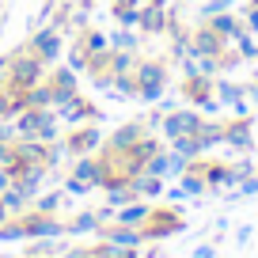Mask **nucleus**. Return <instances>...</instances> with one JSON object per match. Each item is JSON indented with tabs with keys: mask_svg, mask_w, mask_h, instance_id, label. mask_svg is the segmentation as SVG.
<instances>
[{
	"mask_svg": "<svg viewBox=\"0 0 258 258\" xmlns=\"http://www.w3.org/2000/svg\"><path fill=\"white\" fill-rule=\"evenodd\" d=\"M8 80L16 88H31V84L46 80V57L34 53V49H16L8 61Z\"/></svg>",
	"mask_w": 258,
	"mask_h": 258,
	"instance_id": "obj_1",
	"label": "nucleus"
},
{
	"mask_svg": "<svg viewBox=\"0 0 258 258\" xmlns=\"http://www.w3.org/2000/svg\"><path fill=\"white\" fill-rule=\"evenodd\" d=\"M133 84H137V99L141 103H156L167 88V73H163V64L156 61H145L133 69Z\"/></svg>",
	"mask_w": 258,
	"mask_h": 258,
	"instance_id": "obj_2",
	"label": "nucleus"
},
{
	"mask_svg": "<svg viewBox=\"0 0 258 258\" xmlns=\"http://www.w3.org/2000/svg\"><path fill=\"white\" fill-rule=\"evenodd\" d=\"M46 84H49V91H53V110L69 106L80 95V76H76V69H53V73L46 76Z\"/></svg>",
	"mask_w": 258,
	"mask_h": 258,
	"instance_id": "obj_3",
	"label": "nucleus"
},
{
	"mask_svg": "<svg viewBox=\"0 0 258 258\" xmlns=\"http://www.w3.org/2000/svg\"><path fill=\"white\" fill-rule=\"evenodd\" d=\"M23 224L31 239H64V224L57 213H23Z\"/></svg>",
	"mask_w": 258,
	"mask_h": 258,
	"instance_id": "obj_4",
	"label": "nucleus"
},
{
	"mask_svg": "<svg viewBox=\"0 0 258 258\" xmlns=\"http://www.w3.org/2000/svg\"><path fill=\"white\" fill-rule=\"evenodd\" d=\"M198 125H202V114H198V110H171L167 118L160 121V129H163V137H167V141H175V137H194V133H198Z\"/></svg>",
	"mask_w": 258,
	"mask_h": 258,
	"instance_id": "obj_5",
	"label": "nucleus"
},
{
	"mask_svg": "<svg viewBox=\"0 0 258 258\" xmlns=\"http://www.w3.org/2000/svg\"><path fill=\"white\" fill-rule=\"evenodd\" d=\"M31 49L46 57V64L57 61V57H61V49H64L61 27H57V23H53V27H38V31H34V38H31Z\"/></svg>",
	"mask_w": 258,
	"mask_h": 258,
	"instance_id": "obj_6",
	"label": "nucleus"
},
{
	"mask_svg": "<svg viewBox=\"0 0 258 258\" xmlns=\"http://www.w3.org/2000/svg\"><path fill=\"white\" fill-rule=\"evenodd\" d=\"M99 235H103L106 243H118V247H145V228H133V224H114V228H95Z\"/></svg>",
	"mask_w": 258,
	"mask_h": 258,
	"instance_id": "obj_7",
	"label": "nucleus"
},
{
	"mask_svg": "<svg viewBox=\"0 0 258 258\" xmlns=\"http://www.w3.org/2000/svg\"><path fill=\"white\" fill-rule=\"evenodd\" d=\"M103 141L106 137H103V129H99V125H80L64 145H69V152H73V156H88V152H95Z\"/></svg>",
	"mask_w": 258,
	"mask_h": 258,
	"instance_id": "obj_8",
	"label": "nucleus"
},
{
	"mask_svg": "<svg viewBox=\"0 0 258 258\" xmlns=\"http://www.w3.org/2000/svg\"><path fill=\"white\" fill-rule=\"evenodd\" d=\"M16 160L19 163H42L49 167V145L38 137H16Z\"/></svg>",
	"mask_w": 258,
	"mask_h": 258,
	"instance_id": "obj_9",
	"label": "nucleus"
},
{
	"mask_svg": "<svg viewBox=\"0 0 258 258\" xmlns=\"http://www.w3.org/2000/svg\"><path fill=\"white\" fill-rule=\"evenodd\" d=\"M141 137H145V125H141V121H129V125L114 129V133L103 141V145H106V152H129V148L137 145Z\"/></svg>",
	"mask_w": 258,
	"mask_h": 258,
	"instance_id": "obj_10",
	"label": "nucleus"
},
{
	"mask_svg": "<svg viewBox=\"0 0 258 258\" xmlns=\"http://www.w3.org/2000/svg\"><path fill=\"white\" fill-rule=\"evenodd\" d=\"M167 27H171L167 4H156V0H148L145 12H141V31H145V34H160V31H167Z\"/></svg>",
	"mask_w": 258,
	"mask_h": 258,
	"instance_id": "obj_11",
	"label": "nucleus"
},
{
	"mask_svg": "<svg viewBox=\"0 0 258 258\" xmlns=\"http://www.w3.org/2000/svg\"><path fill=\"white\" fill-rule=\"evenodd\" d=\"M148 220H152V224L145 228V239H163V235H175V232H182V228H186L175 213H152Z\"/></svg>",
	"mask_w": 258,
	"mask_h": 258,
	"instance_id": "obj_12",
	"label": "nucleus"
},
{
	"mask_svg": "<svg viewBox=\"0 0 258 258\" xmlns=\"http://www.w3.org/2000/svg\"><path fill=\"white\" fill-rule=\"evenodd\" d=\"M57 118L69 121V125H84V121H95V118H99V110H95L91 103H84L80 95H76L69 106H61V110H57Z\"/></svg>",
	"mask_w": 258,
	"mask_h": 258,
	"instance_id": "obj_13",
	"label": "nucleus"
},
{
	"mask_svg": "<svg viewBox=\"0 0 258 258\" xmlns=\"http://www.w3.org/2000/svg\"><path fill=\"white\" fill-rule=\"evenodd\" d=\"M23 106H27L23 88H16L12 80H4V88H0V121H4V118H16Z\"/></svg>",
	"mask_w": 258,
	"mask_h": 258,
	"instance_id": "obj_14",
	"label": "nucleus"
},
{
	"mask_svg": "<svg viewBox=\"0 0 258 258\" xmlns=\"http://www.w3.org/2000/svg\"><path fill=\"white\" fill-rule=\"evenodd\" d=\"M129 190H133V198H160L163 194V178L160 175H148V171H141V175L129 178Z\"/></svg>",
	"mask_w": 258,
	"mask_h": 258,
	"instance_id": "obj_15",
	"label": "nucleus"
},
{
	"mask_svg": "<svg viewBox=\"0 0 258 258\" xmlns=\"http://www.w3.org/2000/svg\"><path fill=\"white\" fill-rule=\"evenodd\" d=\"M148 217H152V205H148V202H129V205H121V209H114V224L141 228V220L148 224Z\"/></svg>",
	"mask_w": 258,
	"mask_h": 258,
	"instance_id": "obj_16",
	"label": "nucleus"
},
{
	"mask_svg": "<svg viewBox=\"0 0 258 258\" xmlns=\"http://www.w3.org/2000/svg\"><path fill=\"white\" fill-rule=\"evenodd\" d=\"M190 53H213V57H217V53H220V34L213 31V27L198 31V34L190 38ZM190 53H186V57H190Z\"/></svg>",
	"mask_w": 258,
	"mask_h": 258,
	"instance_id": "obj_17",
	"label": "nucleus"
},
{
	"mask_svg": "<svg viewBox=\"0 0 258 258\" xmlns=\"http://www.w3.org/2000/svg\"><path fill=\"white\" fill-rule=\"evenodd\" d=\"M0 205L8 209V217H16V213H19V217H23V213L31 209V198H27L23 190H16V186H8V190L0 194Z\"/></svg>",
	"mask_w": 258,
	"mask_h": 258,
	"instance_id": "obj_18",
	"label": "nucleus"
},
{
	"mask_svg": "<svg viewBox=\"0 0 258 258\" xmlns=\"http://www.w3.org/2000/svg\"><path fill=\"white\" fill-rule=\"evenodd\" d=\"M0 243H31L23 217H19V220H4V224H0Z\"/></svg>",
	"mask_w": 258,
	"mask_h": 258,
	"instance_id": "obj_19",
	"label": "nucleus"
},
{
	"mask_svg": "<svg viewBox=\"0 0 258 258\" xmlns=\"http://www.w3.org/2000/svg\"><path fill=\"white\" fill-rule=\"evenodd\" d=\"M194 141H198V148H202V152H209L213 145H220V141H224V129L220 125H198V133H194Z\"/></svg>",
	"mask_w": 258,
	"mask_h": 258,
	"instance_id": "obj_20",
	"label": "nucleus"
},
{
	"mask_svg": "<svg viewBox=\"0 0 258 258\" xmlns=\"http://www.w3.org/2000/svg\"><path fill=\"white\" fill-rule=\"evenodd\" d=\"M80 42H84V49H88V61H91V57L110 53V38H106V34H99V31H88Z\"/></svg>",
	"mask_w": 258,
	"mask_h": 258,
	"instance_id": "obj_21",
	"label": "nucleus"
},
{
	"mask_svg": "<svg viewBox=\"0 0 258 258\" xmlns=\"http://www.w3.org/2000/svg\"><path fill=\"white\" fill-rule=\"evenodd\" d=\"M95 228H99V213H80V217H73V224H64V235H84Z\"/></svg>",
	"mask_w": 258,
	"mask_h": 258,
	"instance_id": "obj_22",
	"label": "nucleus"
},
{
	"mask_svg": "<svg viewBox=\"0 0 258 258\" xmlns=\"http://www.w3.org/2000/svg\"><path fill=\"white\" fill-rule=\"evenodd\" d=\"M209 27H213V31H217V34H220V38H232V34H235V31H239V27H235V19H232V16H228V12H217V16H213V19H209Z\"/></svg>",
	"mask_w": 258,
	"mask_h": 258,
	"instance_id": "obj_23",
	"label": "nucleus"
},
{
	"mask_svg": "<svg viewBox=\"0 0 258 258\" xmlns=\"http://www.w3.org/2000/svg\"><path fill=\"white\" fill-rule=\"evenodd\" d=\"M171 152L182 156V160H194V156H202V148H198L194 137H175V141H171Z\"/></svg>",
	"mask_w": 258,
	"mask_h": 258,
	"instance_id": "obj_24",
	"label": "nucleus"
},
{
	"mask_svg": "<svg viewBox=\"0 0 258 258\" xmlns=\"http://www.w3.org/2000/svg\"><path fill=\"white\" fill-rule=\"evenodd\" d=\"M224 141H228V145H235V148H250V129L243 125V121H239V125H228L224 129Z\"/></svg>",
	"mask_w": 258,
	"mask_h": 258,
	"instance_id": "obj_25",
	"label": "nucleus"
},
{
	"mask_svg": "<svg viewBox=\"0 0 258 258\" xmlns=\"http://www.w3.org/2000/svg\"><path fill=\"white\" fill-rule=\"evenodd\" d=\"M95 258H137V250H133V247H118V243H106L103 239V247H95Z\"/></svg>",
	"mask_w": 258,
	"mask_h": 258,
	"instance_id": "obj_26",
	"label": "nucleus"
},
{
	"mask_svg": "<svg viewBox=\"0 0 258 258\" xmlns=\"http://www.w3.org/2000/svg\"><path fill=\"white\" fill-rule=\"evenodd\" d=\"M110 49H129V53H137V34L129 31V27L125 31H114L110 34Z\"/></svg>",
	"mask_w": 258,
	"mask_h": 258,
	"instance_id": "obj_27",
	"label": "nucleus"
},
{
	"mask_svg": "<svg viewBox=\"0 0 258 258\" xmlns=\"http://www.w3.org/2000/svg\"><path fill=\"white\" fill-rule=\"evenodd\" d=\"M61 202H64V194H42V198H34V213H57L61 209Z\"/></svg>",
	"mask_w": 258,
	"mask_h": 258,
	"instance_id": "obj_28",
	"label": "nucleus"
},
{
	"mask_svg": "<svg viewBox=\"0 0 258 258\" xmlns=\"http://www.w3.org/2000/svg\"><path fill=\"white\" fill-rule=\"evenodd\" d=\"M110 12L118 16L121 27H129V31H133V27H141V12H137V8H110Z\"/></svg>",
	"mask_w": 258,
	"mask_h": 258,
	"instance_id": "obj_29",
	"label": "nucleus"
},
{
	"mask_svg": "<svg viewBox=\"0 0 258 258\" xmlns=\"http://www.w3.org/2000/svg\"><path fill=\"white\" fill-rule=\"evenodd\" d=\"M69 69H76V73L88 69V49H84V42H76V46L69 49Z\"/></svg>",
	"mask_w": 258,
	"mask_h": 258,
	"instance_id": "obj_30",
	"label": "nucleus"
},
{
	"mask_svg": "<svg viewBox=\"0 0 258 258\" xmlns=\"http://www.w3.org/2000/svg\"><path fill=\"white\" fill-rule=\"evenodd\" d=\"M205 190V178L202 175H186V171H182V194H186V198H190V194H202Z\"/></svg>",
	"mask_w": 258,
	"mask_h": 258,
	"instance_id": "obj_31",
	"label": "nucleus"
},
{
	"mask_svg": "<svg viewBox=\"0 0 258 258\" xmlns=\"http://www.w3.org/2000/svg\"><path fill=\"white\" fill-rule=\"evenodd\" d=\"M228 4H232V0H209V4L202 8V16H205V19H213L217 12H228Z\"/></svg>",
	"mask_w": 258,
	"mask_h": 258,
	"instance_id": "obj_32",
	"label": "nucleus"
},
{
	"mask_svg": "<svg viewBox=\"0 0 258 258\" xmlns=\"http://www.w3.org/2000/svg\"><path fill=\"white\" fill-rule=\"evenodd\" d=\"M0 163H4V167H12V163H16V145L0 141Z\"/></svg>",
	"mask_w": 258,
	"mask_h": 258,
	"instance_id": "obj_33",
	"label": "nucleus"
},
{
	"mask_svg": "<svg viewBox=\"0 0 258 258\" xmlns=\"http://www.w3.org/2000/svg\"><path fill=\"white\" fill-rule=\"evenodd\" d=\"M16 125H8V121H4V125H0V141H8V145H16Z\"/></svg>",
	"mask_w": 258,
	"mask_h": 258,
	"instance_id": "obj_34",
	"label": "nucleus"
},
{
	"mask_svg": "<svg viewBox=\"0 0 258 258\" xmlns=\"http://www.w3.org/2000/svg\"><path fill=\"white\" fill-rule=\"evenodd\" d=\"M61 258H95V250H80L76 247V250H61Z\"/></svg>",
	"mask_w": 258,
	"mask_h": 258,
	"instance_id": "obj_35",
	"label": "nucleus"
},
{
	"mask_svg": "<svg viewBox=\"0 0 258 258\" xmlns=\"http://www.w3.org/2000/svg\"><path fill=\"white\" fill-rule=\"evenodd\" d=\"M8 186H12V171H8V167H4V163H0V194L8 190Z\"/></svg>",
	"mask_w": 258,
	"mask_h": 258,
	"instance_id": "obj_36",
	"label": "nucleus"
},
{
	"mask_svg": "<svg viewBox=\"0 0 258 258\" xmlns=\"http://www.w3.org/2000/svg\"><path fill=\"white\" fill-rule=\"evenodd\" d=\"M247 23H250V31H258V8L247 12Z\"/></svg>",
	"mask_w": 258,
	"mask_h": 258,
	"instance_id": "obj_37",
	"label": "nucleus"
},
{
	"mask_svg": "<svg viewBox=\"0 0 258 258\" xmlns=\"http://www.w3.org/2000/svg\"><path fill=\"white\" fill-rule=\"evenodd\" d=\"M194 258H213V247H198V250H194Z\"/></svg>",
	"mask_w": 258,
	"mask_h": 258,
	"instance_id": "obj_38",
	"label": "nucleus"
},
{
	"mask_svg": "<svg viewBox=\"0 0 258 258\" xmlns=\"http://www.w3.org/2000/svg\"><path fill=\"white\" fill-rule=\"evenodd\" d=\"M137 0H114V8H133Z\"/></svg>",
	"mask_w": 258,
	"mask_h": 258,
	"instance_id": "obj_39",
	"label": "nucleus"
},
{
	"mask_svg": "<svg viewBox=\"0 0 258 258\" xmlns=\"http://www.w3.org/2000/svg\"><path fill=\"white\" fill-rule=\"evenodd\" d=\"M8 61H12V53H8V57H0V76H4V69H8Z\"/></svg>",
	"mask_w": 258,
	"mask_h": 258,
	"instance_id": "obj_40",
	"label": "nucleus"
},
{
	"mask_svg": "<svg viewBox=\"0 0 258 258\" xmlns=\"http://www.w3.org/2000/svg\"><path fill=\"white\" fill-rule=\"evenodd\" d=\"M19 258H38V254H19Z\"/></svg>",
	"mask_w": 258,
	"mask_h": 258,
	"instance_id": "obj_41",
	"label": "nucleus"
},
{
	"mask_svg": "<svg viewBox=\"0 0 258 258\" xmlns=\"http://www.w3.org/2000/svg\"><path fill=\"white\" fill-rule=\"evenodd\" d=\"M156 4H167V0H156Z\"/></svg>",
	"mask_w": 258,
	"mask_h": 258,
	"instance_id": "obj_42",
	"label": "nucleus"
}]
</instances>
